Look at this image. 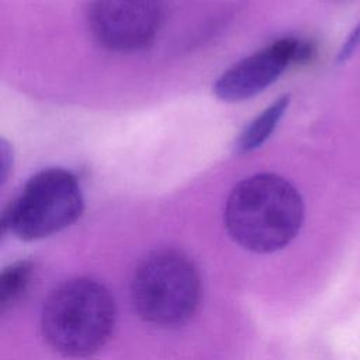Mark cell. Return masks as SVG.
Segmentation results:
<instances>
[{"label": "cell", "instance_id": "3", "mask_svg": "<svg viewBox=\"0 0 360 360\" xmlns=\"http://www.w3.org/2000/svg\"><path fill=\"white\" fill-rule=\"evenodd\" d=\"M201 297V283L193 262L181 252L150 253L136 269L131 298L136 314L148 323L172 328L187 322Z\"/></svg>", "mask_w": 360, "mask_h": 360}, {"label": "cell", "instance_id": "4", "mask_svg": "<svg viewBox=\"0 0 360 360\" xmlns=\"http://www.w3.org/2000/svg\"><path fill=\"white\" fill-rule=\"evenodd\" d=\"M84 208L76 176L62 167L35 173L10 202L1 226L24 240L51 236L75 224Z\"/></svg>", "mask_w": 360, "mask_h": 360}, {"label": "cell", "instance_id": "8", "mask_svg": "<svg viewBox=\"0 0 360 360\" xmlns=\"http://www.w3.org/2000/svg\"><path fill=\"white\" fill-rule=\"evenodd\" d=\"M32 277L31 262H17L8 266L0 277V305L6 311L27 291Z\"/></svg>", "mask_w": 360, "mask_h": 360}, {"label": "cell", "instance_id": "6", "mask_svg": "<svg viewBox=\"0 0 360 360\" xmlns=\"http://www.w3.org/2000/svg\"><path fill=\"white\" fill-rule=\"evenodd\" d=\"M315 55L311 41L284 37L240 59L226 69L212 86L217 98L226 103L243 101L271 86L283 72L295 63H305Z\"/></svg>", "mask_w": 360, "mask_h": 360}, {"label": "cell", "instance_id": "9", "mask_svg": "<svg viewBox=\"0 0 360 360\" xmlns=\"http://www.w3.org/2000/svg\"><path fill=\"white\" fill-rule=\"evenodd\" d=\"M360 46V21L357 22V25L350 31V34L347 35L345 44L342 45L339 53H338V62L343 63L346 62L354 52L356 49Z\"/></svg>", "mask_w": 360, "mask_h": 360}, {"label": "cell", "instance_id": "2", "mask_svg": "<svg viewBox=\"0 0 360 360\" xmlns=\"http://www.w3.org/2000/svg\"><path fill=\"white\" fill-rule=\"evenodd\" d=\"M114 321L115 305L110 291L91 278H76L49 294L41 314V330L55 352L83 359L105 345Z\"/></svg>", "mask_w": 360, "mask_h": 360}, {"label": "cell", "instance_id": "7", "mask_svg": "<svg viewBox=\"0 0 360 360\" xmlns=\"http://www.w3.org/2000/svg\"><path fill=\"white\" fill-rule=\"evenodd\" d=\"M290 104L288 94H283L257 114L240 132L235 142V150L239 155L250 153L259 149L284 117Z\"/></svg>", "mask_w": 360, "mask_h": 360}, {"label": "cell", "instance_id": "5", "mask_svg": "<svg viewBox=\"0 0 360 360\" xmlns=\"http://www.w3.org/2000/svg\"><path fill=\"white\" fill-rule=\"evenodd\" d=\"M165 21L163 0H91L87 22L105 49L134 53L149 48Z\"/></svg>", "mask_w": 360, "mask_h": 360}, {"label": "cell", "instance_id": "1", "mask_svg": "<svg viewBox=\"0 0 360 360\" xmlns=\"http://www.w3.org/2000/svg\"><path fill=\"white\" fill-rule=\"evenodd\" d=\"M224 222L231 238L256 253L288 245L304 222V201L292 183L276 173H256L229 193Z\"/></svg>", "mask_w": 360, "mask_h": 360}, {"label": "cell", "instance_id": "10", "mask_svg": "<svg viewBox=\"0 0 360 360\" xmlns=\"http://www.w3.org/2000/svg\"><path fill=\"white\" fill-rule=\"evenodd\" d=\"M0 176H1V183H4L8 177V173L11 170V165H13V153H11V148L10 145L1 139V145H0Z\"/></svg>", "mask_w": 360, "mask_h": 360}]
</instances>
